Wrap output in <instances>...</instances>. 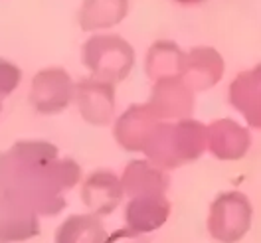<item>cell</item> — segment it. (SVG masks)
<instances>
[{
	"label": "cell",
	"instance_id": "obj_5",
	"mask_svg": "<svg viewBox=\"0 0 261 243\" xmlns=\"http://www.w3.org/2000/svg\"><path fill=\"white\" fill-rule=\"evenodd\" d=\"M75 95V85L64 69L40 71L32 83V103L40 113H62Z\"/></svg>",
	"mask_w": 261,
	"mask_h": 243
},
{
	"label": "cell",
	"instance_id": "obj_18",
	"mask_svg": "<svg viewBox=\"0 0 261 243\" xmlns=\"http://www.w3.org/2000/svg\"><path fill=\"white\" fill-rule=\"evenodd\" d=\"M172 2H176L180 6H198V4H202L206 0H172Z\"/></svg>",
	"mask_w": 261,
	"mask_h": 243
},
{
	"label": "cell",
	"instance_id": "obj_15",
	"mask_svg": "<svg viewBox=\"0 0 261 243\" xmlns=\"http://www.w3.org/2000/svg\"><path fill=\"white\" fill-rule=\"evenodd\" d=\"M184 53L178 44L170 40L154 42L147 53V73L152 81L163 77H176L182 71Z\"/></svg>",
	"mask_w": 261,
	"mask_h": 243
},
{
	"label": "cell",
	"instance_id": "obj_10",
	"mask_svg": "<svg viewBox=\"0 0 261 243\" xmlns=\"http://www.w3.org/2000/svg\"><path fill=\"white\" fill-rule=\"evenodd\" d=\"M229 103L249 127L261 130V64L231 81Z\"/></svg>",
	"mask_w": 261,
	"mask_h": 243
},
{
	"label": "cell",
	"instance_id": "obj_8",
	"mask_svg": "<svg viewBox=\"0 0 261 243\" xmlns=\"http://www.w3.org/2000/svg\"><path fill=\"white\" fill-rule=\"evenodd\" d=\"M75 105L82 117L91 125H107L115 111L113 83L89 77L75 85Z\"/></svg>",
	"mask_w": 261,
	"mask_h": 243
},
{
	"label": "cell",
	"instance_id": "obj_13",
	"mask_svg": "<svg viewBox=\"0 0 261 243\" xmlns=\"http://www.w3.org/2000/svg\"><path fill=\"white\" fill-rule=\"evenodd\" d=\"M123 192L135 196H150L163 194L166 190V176L156 164H150L147 160H135L123 172Z\"/></svg>",
	"mask_w": 261,
	"mask_h": 243
},
{
	"label": "cell",
	"instance_id": "obj_1",
	"mask_svg": "<svg viewBox=\"0 0 261 243\" xmlns=\"http://www.w3.org/2000/svg\"><path fill=\"white\" fill-rule=\"evenodd\" d=\"M208 150V125L194 119H178L176 123H159L150 137L145 154L150 162L164 168H176L184 162L196 160Z\"/></svg>",
	"mask_w": 261,
	"mask_h": 243
},
{
	"label": "cell",
	"instance_id": "obj_14",
	"mask_svg": "<svg viewBox=\"0 0 261 243\" xmlns=\"http://www.w3.org/2000/svg\"><path fill=\"white\" fill-rule=\"evenodd\" d=\"M168 211L170 208L163 194L135 196L127 208V220L135 231H150L163 226Z\"/></svg>",
	"mask_w": 261,
	"mask_h": 243
},
{
	"label": "cell",
	"instance_id": "obj_7",
	"mask_svg": "<svg viewBox=\"0 0 261 243\" xmlns=\"http://www.w3.org/2000/svg\"><path fill=\"white\" fill-rule=\"evenodd\" d=\"M251 148V132L233 119H218L208 125V152L218 160H242Z\"/></svg>",
	"mask_w": 261,
	"mask_h": 243
},
{
	"label": "cell",
	"instance_id": "obj_3",
	"mask_svg": "<svg viewBox=\"0 0 261 243\" xmlns=\"http://www.w3.org/2000/svg\"><path fill=\"white\" fill-rule=\"evenodd\" d=\"M251 218V200L244 192L229 190L212 202L208 213V229L216 241L236 243L249 231Z\"/></svg>",
	"mask_w": 261,
	"mask_h": 243
},
{
	"label": "cell",
	"instance_id": "obj_9",
	"mask_svg": "<svg viewBox=\"0 0 261 243\" xmlns=\"http://www.w3.org/2000/svg\"><path fill=\"white\" fill-rule=\"evenodd\" d=\"M156 127H159V117L152 113L148 105H133L119 117L115 125V139L127 150L145 152Z\"/></svg>",
	"mask_w": 261,
	"mask_h": 243
},
{
	"label": "cell",
	"instance_id": "obj_12",
	"mask_svg": "<svg viewBox=\"0 0 261 243\" xmlns=\"http://www.w3.org/2000/svg\"><path fill=\"white\" fill-rule=\"evenodd\" d=\"M123 196V184L113 172H93L83 184V202L97 213H109L117 208Z\"/></svg>",
	"mask_w": 261,
	"mask_h": 243
},
{
	"label": "cell",
	"instance_id": "obj_16",
	"mask_svg": "<svg viewBox=\"0 0 261 243\" xmlns=\"http://www.w3.org/2000/svg\"><path fill=\"white\" fill-rule=\"evenodd\" d=\"M101 224L93 215H73L58 231V243H99Z\"/></svg>",
	"mask_w": 261,
	"mask_h": 243
},
{
	"label": "cell",
	"instance_id": "obj_17",
	"mask_svg": "<svg viewBox=\"0 0 261 243\" xmlns=\"http://www.w3.org/2000/svg\"><path fill=\"white\" fill-rule=\"evenodd\" d=\"M18 79H20V73H18L16 67L0 62V91L6 93V91H10V89H14Z\"/></svg>",
	"mask_w": 261,
	"mask_h": 243
},
{
	"label": "cell",
	"instance_id": "obj_6",
	"mask_svg": "<svg viewBox=\"0 0 261 243\" xmlns=\"http://www.w3.org/2000/svg\"><path fill=\"white\" fill-rule=\"evenodd\" d=\"M159 119H184L194 107V91L180 75L163 77L152 85V95L147 103Z\"/></svg>",
	"mask_w": 261,
	"mask_h": 243
},
{
	"label": "cell",
	"instance_id": "obj_2",
	"mask_svg": "<svg viewBox=\"0 0 261 243\" xmlns=\"http://www.w3.org/2000/svg\"><path fill=\"white\" fill-rule=\"evenodd\" d=\"M83 64L93 77L117 83L129 75L135 51L117 34H95L83 44Z\"/></svg>",
	"mask_w": 261,
	"mask_h": 243
},
{
	"label": "cell",
	"instance_id": "obj_11",
	"mask_svg": "<svg viewBox=\"0 0 261 243\" xmlns=\"http://www.w3.org/2000/svg\"><path fill=\"white\" fill-rule=\"evenodd\" d=\"M129 12V0H83L77 22L85 32H101L121 24Z\"/></svg>",
	"mask_w": 261,
	"mask_h": 243
},
{
	"label": "cell",
	"instance_id": "obj_4",
	"mask_svg": "<svg viewBox=\"0 0 261 243\" xmlns=\"http://www.w3.org/2000/svg\"><path fill=\"white\" fill-rule=\"evenodd\" d=\"M226 73L222 53L212 46H196L184 53L180 77L192 91H206L218 85Z\"/></svg>",
	"mask_w": 261,
	"mask_h": 243
}]
</instances>
